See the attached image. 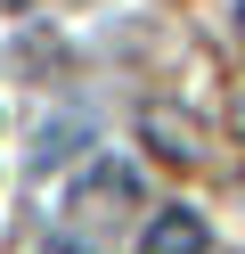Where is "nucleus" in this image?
I'll list each match as a JSON object with an SVG mask.
<instances>
[{
	"instance_id": "f257e3e1",
	"label": "nucleus",
	"mask_w": 245,
	"mask_h": 254,
	"mask_svg": "<svg viewBox=\"0 0 245 254\" xmlns=\"http://www.w3.org/2000/svg\"><path fill=\"white\" fill-rule=\"evenodd\" d=\"M123 205H139V172L114 164V156H98V164H82L74 181H65V230H98V221L123 213Z\"/></svg>"
},
{
	"instance_id": "f03ea898",
	"label": "nucleus",
	"mask_w": 245,
	"mask_h": 254,
	"mask_svg": "<svg viewBox=\"0 0 245 254\" xmlns=\"http://www.w3.org/2000/svg\"><path fill=\"white\" fill-rule=\"evenodd\" d=\"M204 246H212V230H204L196 205H163L147 221V238H139V254H204Z\"/></svg>"
},
{
	"instance_id": "7ed1b4c3",
	"label": "nucleus",
	"mask_w": 245,
	"mask_h": 254,
	"mask_svg": "<svg viewBox=\"0 0 245 254\" xmlns=\"http://www.w3.org/2000/svg\"><path fill=\"white\" fill-rule=\"evenodd\" d=\"M74 139H90V123H74V115H57V123H41V148H33V164H65V156H74Z\"/></svg>"
},
{
	"instance_id": "20e7f679",
	"label": "nucleus",
	"mask_w": 245,
	"mask_h": 254,
	"mask_svg": "<svg viewBox=\"0 0 245 254\" xmlns=\"http://www.w3.org/2000/svg\"><path fill=\"white\" fill-rule=\"evenodd\" d=\"M147 139H155V156H172V164H188V156H196L188 123H172V115H147Z\"/></svg>"
},
{
	"instance_id": "39448f33",
	"label": "nucleus",
	"mask_w": 245,
	"mask_h": 254,
	"mask_svg": "<svg viewBox=\"0 0 245 254\" xmlns=\"http://www.w3.org/2000/svg\"><path fill=\"white\" fill-rule=\"evenodd\" d=\"M41 254H90V238H82V230H49Z\"/></svg>"
},
{
	"instance_id": "423d86ee",
	"label": "nucleus",
	"mask_w": 245,
	"mask_h": 254,
	"mask_svg": "<svg viewBox=\"0 0 245 254\" xmlns=\"http://www.w3.org/2000/svg\"><path fill=\"white\" fill-rule=\"evenodd\" d=\"M8 8H33V0H8Z\"/></svg>"
}]
</instances>
